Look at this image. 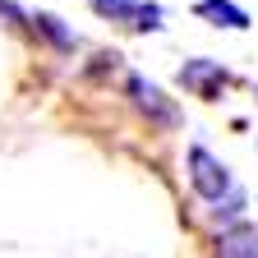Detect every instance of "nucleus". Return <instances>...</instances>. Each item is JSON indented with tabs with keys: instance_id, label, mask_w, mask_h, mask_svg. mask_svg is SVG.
I'll return each instance as SVG.
<instances>
[{
	"instance_id": "2",
	"label": "nucleus",
	"mask_w": 258,
	"mask_h": 258,
	"mask_svg": "<svg viewBox=\"0 0 258 258\" xmlns=\"http://www.w3.org/2000/svg\"><path fill=\"white\" fill-rule=\"evenodd\" d=\"M129 97H134V106L152 120V124H161V129H171V124H180V106L171 102L166 92H161L152 79H143V74H129Z\"/></svg>"
},
{
	"instance_id": "6",
	"label": "nucleus",
	"mask_w": 258,
	"mask_h": 258,
	"mask_svg": "<svg viewBox=\"0 0 258 258\" xmlns=\"http://www.w3.org/2000/svg\"><path fill=\"white\" fill-rule=\"evenodd\" d=\"M92 10L102 19H111V23H124V19H139L143 0H92Z\"/></svg>"
},
{
	"instance_id": "5",
	"label": "nucleus",
	"mask_w": 258,
	"mask_h": 258,
	"mask_svg": "<svg viewBox=\"0 0 258 258\" xmlns=\"http://www.w3.org/2000/svg\"><path fill=\"white\" fill-rule=\"evenodd\" d=\"M194 14L208 19V23H217V28H249V14L235 5V0H199Z\"/></svg>"
},
{
	"instance_id": "1",
	"label": "nucleus",
	"mask_w": 258,
	"mask_h": 258,
	"mask_svg": "<svg viewBox=\"0 0 258 258\" xmlns=\"http://www.w3.org/2000/svg\"><path fill=\"white\" fill-rule=\"evenodd\" d=\"M189 184L199 199L208 203H221V194H231V171H226V161H217L203 143H189Z\"/></svg>"
},
{
	"instance_id": "8",
	"label": "nucleus",
	"mask_w": 258,
	"mask_h": 258,
	"mask_svg": "<svg viewBox=\"0 0 258 258\" xmlns=\"http://www.w3.org/2000/svg\"><path fill=\"white\" fill-rule=\"evenodd\" d=\"M0 14H5V19H14V23H23V14H19L14 5H10V0H0Z\"/></svg>"
},
{
	"instance_id": "7",
	"label": "nucleus",
	"mask_w": 258,
	"mask_h": 258,
	"mask_svg": "<svg viewBox=\"0 0 258 258\" xmlns=\"http://www.w3.org/2000/svg\"><path fill=\"white\" fill-rule=\"evenodd\" d=\"M32 23H37V28L46 32V37H51L55 46H74V42H79V37H74V32L64 28V23L55 19V14H32Z\"/></svg>"
},
{
	"instance_id": "4",
	"label": "nucleus",
	"mask_w": 258,
	"mask_h": 258,
	"mask_svg": "<svg viewBox=\"0 0 258 258\" xmlns=\"http://www.w3.org/2000/svg\"><path fill=\"white\" fill-rule=\"evenodd\" d=\"M212 249H217V258H258V226H249V221L221 226Z\"/></svg>"
},
{
	"instance_id": "3",
	"label": "nucleus",
	"mask_w": 258,
	"mask_h": 258,
	"mask_svg": "<svg viewBox=\"0 0 258 258\" xmlns=\"http://www.w3.org/2000/svg\"><path fill=\"white\" fill-rule=\"evenodd\" d=\"M226 79H231V74L221 70V60H189L184 70H180V83H184L189 92L208 97V102H212V97L221 92V83H226Z\"/></svg>"
}]
</instances>
